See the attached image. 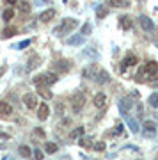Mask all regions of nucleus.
<instances>
[{"label": "nucleus", "mask_w": 158, "mask_h": 160, "mask_svg": "<svg viewBox=\"0 0 158 160\" xmlns=\"http://www.w3.org/2000/svg\"><path fill=\"white\" fill-rule=\"evenodd\" d=\"M77 27H78V20H75V18H66V20H62L61 25H59L53 32H55L57 36H64V34H69V32L75 30Z\"/></svg>", "instance_id": "1"}, {"label": "nucleus", "mask_w": 158, "mask_h": 160, "mask_svg": "<svg viewBox=\"0 0 158 160\" xmlns=\"http://www.w3.org/2000/svg\"><path fill=\"white\" fill-rule=\"evenodd\" d=\"M84 105H85V94L82 91H77L71 96V110H73L75 114H78V112H82Z\"/></svg>", "instance_id": "2"}, {"label": "nucleus", "mask_w": 158, "mask_h": 160, "mask_svg": "<svg viewBox=\"0 0 158 160\" xmlns=\"http://www.w3.org/2000/svg\"><path fill=\"white\" fill-rule=\"evenodd\" d=\"M53 69H55L57 73H66L71 69V62L66 61V59H61V61H55L53 62Z\"/></svg>", "instance_id": "3"}, {"label": "nucleus", "mask_w": 158, "mask_h": 160, "mask_svg": "<svg viewBox=\"0 0 158 160\" xmlns=\"http://www.w3.org/2000/svg\"><path fill=\"white\" fill-rule=\"evenodd\" d=\"M23 105H25L28 110H34L36 107H37V98H36V94H30V92L25 94V96H23Z\"/></svg>", "instance_id": "4"}, {"label": "nucleus", "mask_w": 158, "mask_h": 160, "mask_svg": "<svg viewBox=\"0 0 158 160\" xmlns=\"http://www.w3.org/2000/svg\"><path fill=\"white\" fill-rule=\"evenodd\" d=\"M92 103L96 109H105L107 107V94L105 92H98L96 96L92 98Z\"/></svg>", "instance_id": "5"}, {"label": "nucleus", "mask_w": 158, "mask_h": 160, "mask_svg": "<svg viewBox=\"0 0 158 160\" xmlns=\"http://www.w3.org/2000/svg\"><path fill=\"white\" fill-rule=\"evenodd\" d=\"M139 23H141L142 30H147V32H153L155 30V23H153V20L149 16H141L139 18Z\"/></svg>", "instance_id": "6"}, {"label": "nucleus", "mask_w": 158, "mask_h": 160, "mask_svg": "<svg viewBox=\"0 0 158 160\" xmlns=\"http://www.w3.org/2000/svg\"><path fill=\"white\" fill-rule=\"evenodd\" d=\"M48 116H50V107H48L46 103H39V107H37V119L46 121Z\"/></svg>", "instance_id": "7"}, {"label": "nucleus", "mask_w": 158, "mask_h": 160, "mask_svg": "<svg viewBox=\"0 0 158 160\" xmlns=\"http://www.w3.org/2000/svg\"><path fill=\"white\" fill-rule=\"evenodd\" d=\"M12 114V105L7 102H0V116L2 118H9Z\"/></svg>", "instance_id": "8"}, {"label": "nucleus", "mask_w": 158, "mask_h": 160, "mask_svg": "<svg viewBox=\"0 0 158 160\" xmlns=\"http://www.w3.org/2000/svg\"><path fill=\"white\" fill-rule=\"evenodd\" d=\"M55 18V9H46V11H43L39 14V20L43 23H48V22H52Z\"/></svg>", "instance_id": "9"}, {"label": "nucleus", "mask_w": 158, "mask_h": 160, "mask_svg": "<svg viewBox=\"0 0 158 160\" xmlns=\"http://www.w3.org/2000/svg\"><path fill=\"white\" fill-rule=\"evenodd\" d=\"M41 64V59L39 55H32V57L28 59V64H27V71H32V69H36L37 66Z\"/></svg>", "instance_id": "10"}, {"label": "nucleus", "mask_w": 158, "mask_h": 160, "mask_svg": "<svg viewBox=\"0 0 158 160\" xmlns=\"http://www.w3.org/2000/svg\"><path fill=\"white\" fill-rule=\"evenodd\" d=\"M80 148L92 149L94 148V141H92L91 137H80Z\"/></svg>", "instance_id": "11"}, {"label": "nucleus", "mask_w": 158, "mask_h": 160, "mask_svg": "<svg viewBox=\"0 0 158 160\" xmlns=\"http://www.w3.org/2000/svg\"><path fill=\"white\" fill-rule=\"evenodd\" d=\"M82 75H84L85 78H92V77H96V64H91V66H87V68L82 71Z\"/></svg>", "instance_id": "12"}, {"label": "nucleus", "mask_w": 158, "mask_h": 160, "mask_svg": "<svg viewBox=\"0 0 158 160\" xmlns=\"http://www.w3.org/2000/svg\"><path fill=\"white\" fill-rule=\"evenodd\" d=\"M108 80H110V77H108V73L105 71V69L98 71V75H96V82L98 84H107Z\"/></svg>", "instance_id": "13"}, {"label": "nucleus", "mask_w": 158, "mask_h": 160, "mask_svg": "<svg viewBox=\"0 0 158 160\" xmlns=\"http://www.w3.org/2000/svg\"><path fill=\"white\" fill-rule=\"evenodd\" d=\"M137 62H139V59L135 55H126V59H124V62H123V69H126L128 66H135Z\"/></svg>", "instance_id": "14"}, {"label": "nucleus", "mask_w": 158, "mask_h": 160, "mask_svg": "<svg viewBox=\"0 0 158 160\" xmlns=\"http://www.w3.org/2000/svg\"><path fill=\"white\" fill-rule=\"evenodd\" d=\"M158 69V64L155 62V61H149V62H146V66H144V71L146 73H156Z\"/></svg>", "instance_id": "15"}, {"label": "nucleus", "mask_w": 158, "mask_h": 160, "mask_svg": "<svg viewBox=\"0 0 158 160\" xmlns=\"http://www.w3.org/2000/svg\"><path fill=\"white\" fill-rule=\"evenodd\" d=\"M108 6H114V7H128L130 2L128 0H108Z\"/></svg>", "instance_id": "16"}, {"label": "nucleus", "mask_w": 158, "mask_h": 160, "mask_svg": "<svg viewBox=\"0 0 158 160\" xmlns=\"http://www.w3.org/2000/svg\"><path fill=\"white\" fill-rule=\"evenodd\" d=\"M84 132H85L84 126H77V128H75L71 133H69V137H71V139H80L82 135H84Z\"/></svg>", "instance_id": "17"}, {"label": "nucleus", "mask_w": 158, "mask_h": 160, "mask_svg": "<svg viewBox=\"0 0 158 160\" xmlns=\"http://www.w3.org/2000/svg\"><path fill=\"white\" fill-rule=\"evenodd\" d=\"M34 84H36V87H48V86H46V77H45V75L36 77V78H34Z\"/></svg>", "instance_id": "18"}, {"label": "nucleus", "mask_w": 158, "mask_h": 160, "mask_svg": "<svg viewBox=\"0 0 158 160\" xmlns=\"http://www.w3.org/2000/svg\"><path fill=\"white\" fill-rule=\"evenodd\" d=\"M142 128L147 132H156V123L155 121H144L142 123Z\"/></svg>", "instance_id": "19"}, {"label": "nucleus", "mask_w": 158, "mask_h": 160, "mask_svg": "<svg viewBox=\"0 0 158 160\" xmlns=\"http://www.w3.org/2000/svg\"><path fill=\"white\" fill-rule=\"evenodd\" d=\"M57 149H59V146H57L55 142H46L45 144V151H46V153L53 155V153H57Z\"/></svg>", "instance_id": "20"}, {"label": "nucleus", "mask_w": 158, "mask_h": 160, "mask_svg": "<svg viewBox=\"0 0 158 160\" xmlns=\"http://www.w3.org/2000/svg\"><path fill=\"white\" fill-rule=\"evenodd\" d=\"M119 20H121V27H123V29H130V27H131V23H133V22H131V18H130V16H121Z\"/></svg>", "instance_id": "21"}, {"label": "nucleus", "mask_w": 158, "mask_h": 160, "mask_svg": "<svg viewBox=\"0 0 158 160\" xmlns=\"http://www.w3.org/2000/svg\"><path fill=\"white\" fill-rule=\"evenodd\" d=\"M45 77H46V86H53L57 82V78H59L55 73H45Z\"/></svg>", "instance_id": "22"}, {"label": "nucleus", "mask_w": 158, "mask_h": 160, "mask_svg": "<svg viewBox=\"0 0 158 160\" xmlns=\"http://www.w3.org/2000/svg\"><path fill=\"white\" fill-rule=\"evenodd\" d=\"M2 36H4V38H12V36H16V29H14V27H6V29H4V32H2Z\"/></svg>", "instance_id": "23"}, {"label": "nucleus", "mask_w": 158, "mask_h": 160, "mask_svg": "<svg viewBox=\"0 0 158 160\" xmlns=\"http://www.w3.org/2000/svg\"><path fill=\"white\" fill-rule=\"evenodd\" d=\"M82 41H84V36L78 34V36H73V38H69V39H68V45H80Z\"/></svg>", "instance_id": "24"}, {"label": "nucleus", "mask_w": 158, "mask_h": 160, "mask_svg": "<svg viewBox=\"0 0 158 160\" xmlns=\"http://www.w3.org/2000/svg\"><path fill=\"white\" fill-rule=\"evenodd\" d=\"M20 155H22V157H25V158H28V157L32 155V149L23 144V146H20Z\"/></svg>", "instance_id": "25"}, {"label": "nucleus", "mask_w": 158, "mask_h": 160, "mask_svg": "<svg viewBox=\"0 0 158 160\" xmlns=\"http://www.w3.org/2000/svg\"><path fill=\"white\" fill-rule=\"evenodd\" d=\"M107 14H108V9H107L105 6H100V7L96 9V16L100 18V20H101V18H105Z\"/></svg>", "instance_id": "26"}, {"label": "nucleus", "mask_w": 158, "mask_h": 160, "mask_svg": "<svg viewBox=\"0 0 158 160\" xmlns=\"http://www.w3.org/2000/svg\"><path fill=\"white\" fill-rule=\"evenodd\" d=\"M12 16H14V11H12V9H6V11L2 12V18H4V22H11Z\"/></svg>", "instance_id": "27"}, {"label": "nucleus", "mask_w": 158, "mask_h": 160, "mask_svg": "<svg viewBox=\"0 0 158 160\" xmlns=\"http://www.w3.org/2000/svg\"><path fill=\"white\" fill-rule=\"evenodd\" d=\"M37 89H39V94L43 98H45V100H50L52 96H53V94H52L50 91H48V87H37Z\"/></svg>", "instance_id": "28"}, {"label": "nucleus", "mask_w": 158, "mask_h": 160, "mask_svg": "<svg viewBox=\"0 0 158 160\" xmlns=\"http://www.w3.org/2000/svg\"><path fill=\"white\" fill-rule=\"evenodd\" d=\"M147 102H149V105H153V107H158V92H153Z\"/></svg>", "instance_id": "29"}, {"label": "nucleus", "mask_w": 158, "mask_h": 160, "mask_svg": "<svg viewBox=\"0 0 158 160\" xmlns=\"http://www.w3.org/2000/svg\"><path fill=\"white\" fill-rule=\"evenodd\" d=\"M91 30H92L91 23H84V25H82V36H89Z\"/></svg>", "instance_id": "30"}, {"label": "nucleus", "mask_w": 158, "mask_h": 160, "mask_svg": "<svg viewBox=\"0 0 158 160\" xmlns=\"http://www.w3.org/2000/svg\"><path fill=\"white\" fill-rule=\"evenodd\" d=\"M105 148H107V146H105V142H103V141H100V142H94V148H92V149H96V151H105Z\"/></svg>", "instance_id": "31"}, {"label": "nucleus", "mask_w": 158, "mask_h": 160, "mask_svg": "<svg viewBox=\"0 0 158 160\" xmlns=\"http://www.w3.org/2000/svg\"><path fill=\"white\" fill-rule=\"evenodd\" d=\"M128 125H130V128H131V132H133V133H137V132H139V126L135 125V121L131 119V118H128Z\"/></svg>", "instance_id": "32"}, {"label": "nucleus", "mask_w": 158, "mask_h": 160, "mask_svg": "<svg viewBox=\"0 0 158 160\" xmlns=\"http://www.w3.org/2000/svg\"><path fill=\"white\" fill-rule=\"evenodd\" d=\"M20 9H22L23 12H28L30 11V6H28L27 2H22V4H20Z\"/></svg>", "instance_id": "33"}, {"label": "nucleus", "mask_w": 158, "mask_h": 160, "mask_svg": "<svg viewBox=\"0 0 158 160\" xmlns=\"http://www.w3.org/2000/svg\"><path fill=\"white\" fill-rule=\"evenodd\" d=\"M28 45H30V39H25V41H22L16 48H20V50H22V48H25V46H28Z\"/></svg>", "instance_id": "34"}, {"label": "nucleus", "mask_w": 158, "mask_h": 160, "mask_svg": "<svg viewBox=\"0 0 158 160\" xmlns=\"http://www.w3.org/2000/svg\"><path fill=\"white\" fill-rule=\"evenodd\" d=\"M34 158H36V160H41V158H43V151H41V149H36V151H34Z\"/></svg>", "instance_id": "35"}, {"label": "nucleus", "mask_w": 158, "mask_h": 160, "mask_svg": "<svg viewBox=\"0 0 158 160\" xmlns=\"http://www.w3.org/2000/svg\"><path fill=\"white\" fill-rule=\"evenodd\" d=\"M34 133H36V137H45V130H41V128H36Z\"/></svg>", "instance_id": "36"}, {"label": "nucleus", "mask_w": 158, "mask_h": 160, "mask_svg": "<svg viewBox=\"0 0 158 160\" xmlns=\"http://www.w3.org/2000/svg\"><path fill=\"white\" fill-rule=\"evenodd\" d=\"M121 132H123V125H117L116 126V133H114V135H119Z\"/></svg>", "instance_id": "37"}, {"label": "nucleus", "mask_w": 158, "mask_h": 160, "mask_svg": "<svg viewBox=\"0 0 158 160\" xmlns=\"http://www.w3.org/2000/svg\"><path fill=\"white\" fill-rule=\"evenodd\" d=\"M6 2H7V4H9V6H14V4H16L18 0H6Z\"/></svg>", "instance_id": "38"}, {"label": "nucleus", "mask_w": 158, "mask_h": 160, "mask_svg": "<svg viewBox=\"0 0 158 160\" xmlns=\"http://www.w3.org/2000/svg\"><path fill=\"white\" fill-rule=\"evenodd\" d=\"M4 160H12V158H9V157H6V158H4Z\"/></svg>", "instance_id": "39"}, {"label": "nucleus", "mask_w": 158, "mask_h": 160, "mask_svg": "<svg viewBox=\"0 0 158 160\" xmlns=\"http://www.w3.org/2000/svg\"><path fill=\"white\" fill-rule=\"evenodd\" d=\"M156 87H158V82H156Z\"/></svg>", "instance_id": "40"}]
</instances>
